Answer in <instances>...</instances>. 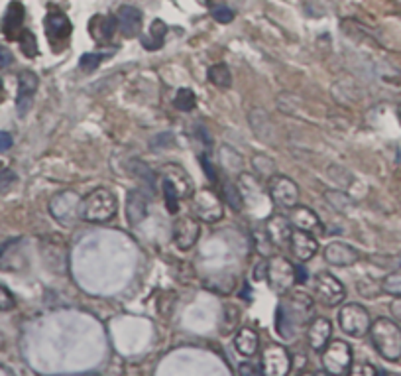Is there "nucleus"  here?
Wrapping results in <instances>:
<instances>
[{"label":"nucleus","mask_w":401,"mask_h":376,"mask_svg":"<svg viewBox=\"0 0 401 376\" xmlns=\"http://www.w3.org/2000/svg\"><path fill=\"white\" fill-rule=\"evenodd\" d=\"M309 309H311V297L303 294H295L288 301H281L276 309V329L279 335L283 339H291L293 333L307 321Z\"/></svg>","instance_id":"1"},{"label":"nucleus","mask_w":401,"mask_h":376,"mask_svg":"<svg viewBox=\"0 0 401 376\" xmlns=\"http://www.w3.org/2000/svg\"><path fill=\"white\" fill-rule=\"evenodd\" d=\"M370 337L372 345L376 347L379 357H384L386 361H400L401 359V327L395 321L388 318H379L370 325Z\"/></svg>","instance_id":"2"},{"label":"nucleus","mask_w":401,"mask_h":376,"mask_svg":"<svg viewBox=\"0 0 401 376\" xmlns=\"http://www.w3.org/2000/svg\"><path fill=\"white\" fill-rule=\"evenodd\" d=\"M116 213H118V201H116V197H114L111 189H104V187L95 189L81 203V217L87 223L102 225V223L114 219Z\"/></svg>","instance_id":"3"},{"label":"nucleus","mask_w":401,"mask_h":376,"mask_svg":"<svg viewBox=\"0 0 401 376\" xmlns=\"http://www.w3.org/2000/svg\"><path fill=\"white\" fill-rule=\"evenodd\" d=\"M338 325L346 335L350 337H364L370 325H372V318L368 313V309L360 304H346L338 311Z\"/></svg>","instance_id":"4"},{"label":"nucleus","mask_w":401,"mask_h":376,"mask_svg":"<svg viewBox=\"0 0 401 376\" xmlns=\"http://www.w3.org/2000/svg\"><path fill=\"white\" fill-rule=\"evenodd\" d=\"M323 366L331 375H348L352 366V349L350 345L340 339L331 341L323 349Z\"/></svg>","instance_id":"5"},{"label":"nucleus","mask_w":401,"mask_h":376,"mask_svg":"<svg viewBox=\"0 0 401 376\" xmlns=\"http://www.w3.org/2000/svg\"><path fill=\"white\" fill-rule=\"evenodd\" d=\"M267 282L276 294H285L290 292L291 285L297 284L295 280V266L283 258V256H272L267 260Z\"/></svg>","instance_id":"6"},{"label":"nucleus","mask_w":401,"mask_h":376,"mask_svg":"<svg viewBox=\"0 0 401 376\" xmlns=\"http://www.w3.org/2000/svg\"><path fill=\"white\" fill-rule=\"evenodd\" d=\"M193 207L195 213L203 223H217L224 215L223 199L214 194L212 189H200L193 194Z\"/></svg>","instance_id":"7"},{"label":"nucleus","mask_w":401,"mask_h":376,"mask_svg":"<svg viewBox=\"0 0 401 376\" xmlns=\"http://www.w3.org/2000/svg\"><path fill=\"white\" fill-rule=\"evenodd\" d=\"M81 199L75 191H61L49 201V213L63 225H73L81 213Z\"/></svg>","instance_id":"8"},{"label":"nucleus","mask_w":401,"mask_h":376,"mask_svg":"<svg viewBox=\"0 0 401 376\" xmlns=\"http://www.w3.org/2000/svg\"><path fill=\"white\" fill-rule=\"evenodd\" d=\"M269 197L278 207L283 209H293L299 201V187L297 183L290 180L288 175H274L269 182Z\"/></svg>","instance_id":"9"},{"label":"nucleus","mask_w":401,"mask_h":376,"mask_svg":"<svg viewBox=\"0 0 401 376\" xmlns=\"http://www.w3.org/2000/svg\"><path fill=\"white\" fill-rule=\"evenodd\" d=\"M315 294H317V297L323 301L324 306L334 308V306L345 301L346 290L343 282L338 278H334L333 274L321 272L317 274V278H315Z\"/></svg>","instance_id":"10"},{"label":"nucleus","mask_w":401,"mask_h":376,"mask_svg":"<svg viewBox=\"0 0 401 376\" xmlns=\"http://www.w3.org/2000/svg\"><path fill=\"white\" fill-rule=\"evenodd\" d=\"M291 370V357L285 347L269 345L262 354V375L285 376Z\"/></svg>","instance_id":"11"},{"label":"nucleus","mask_w":401,"mask_h":376,"mask_svg":"<svg viewBox=\"0 0 401 376\" xmlns=\"http://www.w3.org/2000/svg\"><path fill=\"white\" fill-rule=\"evenodd\" d=\"M40 87V79L38 75L30 71V69H24L18 75V97H16V111H18V116L24 118L26 114L30 113L33 104V95Z\"/></svg>","instance_id":"12"},{"label":"nucleus","mask_w":401,"mask_h":376,"mask_svg":"<svg viewBox=\"0 0 401 376\" xmlns=\"http://www.w3.org/2000/svg\"><path fill=\"white\" fill-rule=\"evenodd\" d=\"M200 235V223L193 217H181L173 225V242L181 251H189L197 244Z\"/></svg>","instance_id":"13"},{"label":"nucleus","mask_w":401,"mask_h":376,"mask_svg":"<svg viewBox=\"0 0 401 376\" xmlns=\"http://www.w3.org/2000/svg\"><path fill=\"white\" fill-rule=\"evenodd\" d=\"M358 258H360V254L356 249L340 240H334L324 249V260L333 266H354Z\"/></svg>","instance_id":"14"},{"label":"nucleus","mask_w":401,"mask_h":376,"mask_svg":"<svg viewBox=\"0 0 401 376\" xmlns=\"http://www.w3.org/2000/svg\"><path fill=\"white\" fill-rule=\"evenodd\" d=\"M290 240H291V251H293V254L299 258L301 263L311 260L313 256L317 254V251H319V242H317V239L313 237L309 230L295 228V230L291 233Z\"/></svg>","instance_id":"15"},{"label":"nucleus","mask_w":401,"mask_h":376,"mask_svg":"<svg viewBox=\"0 0 401 376\" xmlns=\"http://www.w3.org/2000/svg\"><path fill=\"white\" fill-rule=\"evenodd\" d=\"M45 32H47V38H49L52 44L54 42H63L71 36L73 26H71V20L67 18L63 12L52 10L45 16Z\"/></svg>","instance_id":"16"},{"label":"nucleus","mask_w":401,"mask_h":376,"mask_svg":"<svg viewBox=\"0 0 401 376\" xmlns=\"http://www.w3.org/2000/svg\"><path fill=\"white\" fill-rule=\"evenodd\" d=\"M24 16H26L24 6L18 0H14L8 6L6 14H4V18H2V34L6 36L8 40H18V36L24 30Z\"/></svg>","instance_id":"17"},{"label":"nucleus","mask_w":401,"mask_h":376,"mask_svg":"<svg viewBox=\"0 0 401 376\" xmlns=\"http://www.w3.org/2000/svg\"><path fill=\"white\" fill-rule=\"evenodd\" d=\"M291 221L285 217L274 215L272 219H267L266 223V237L269 239L272 244L276 246H285L288 240L291 239Z\"/></svg>","instance_id":"18"},{"label":"nucleus","mask_w":401,"mask_h":376,"mask_svg":"<svg viewBox=\"0 0 401 376\" xmlns=\"http://www.w3.org/2000/svg\"><path fill=\"white\" fill-rule=\"evenodd\" d=\"M118 30L123 32L124 38H136L140 34L142 28V12L134 6H120L118 8Z\"/></svg>","instance_id":"19"},{"label":"nucleus","mask_w":401,"mask_h":376,"mask_svg":"<svg viewBox=\"0 0 401 376\" xmlns=\"http://www.w3.org/2000/svg\"><path fill=\"white\" fill-rule=\"evenodd\" d=\"M331 333H333V323L327 320V318H317L311 321L309 331H307V337H309V345L315 351H323L327 347V343L331 339Z\"/></svg>","instance_id":"20"},{"label":"nucleus","mask_w":401,"mask_h":376,"mask_svg":"<svg viewBox=\"0 0 401 376\" xmlns=\"http://www.w3.org/2000/svg\"><path fill=\"white\" fill-rule=\"evenodd\" d=\"M162 173H164V180L173 183V187L178 189L179 197H191V195H193V182H191L187 171L183 170V168L171 164V166H166V168L162 170Z\"/></svg>","instance_id":"21"},{"label":"nucleus","mask_w":401,"mask_h":376,"mask_svg":"<svg viewBox=\"0 0 401 376\" xmlns=\"http://www.w3.org/2000/svg\"><path fill=\"white\" fill-rule=\"evenodd\" d=\"M89 30L91 34L95 36V40H99V42H109L112 36H114V32L118 30V18H116V16H107V18L95 16L93 22L89 24Z\"/></svg>","instance_id":"22"},{"label":"nucleus","mask_w":401,"mask_h":376,"mask_svg":"<svg viewBox=\"0 0 401 376\" xmlns=\"http://www.w3.org/2000/svg\"><path fill=\"white\" fill-rule=\"evenodd\" d=\"M258 345H260L258 333L250 327H242L234 337V347L242 357H254L258 351Z\"/></svg>","instance_id":"23"},{"label":"nucleus","mask_w":401,"mask_h":376,"mask_svg":"<svg viewBox=\"0 0 401 376\" xmlns=\"http://www.w3.org/2000/svg\"><path fill=\"white\" fill-rule=\"evenodd\" d=\"M148 213V203H146V197L142 191H130L126 197V217H128V223L136 225L140 223Z\"/></svg>","instance_id":"24"},{"label":"nucleus","mask_w":401,"mask_h":376,"mask_svg":"<svg viewBox=\"0 0 401 376\" xmlns=\"http://www.w3.org/2000/svg\"><path fill=\"white\" fill-rule=\"evenodd\" d=\"M291 225L295 228H301V230H313V228L319 227V217L315 211H311L309 207L295 205L291 209L290 215Z\"/></svg>","instance_id":"25"},{"label":"nucleus","mask_w":401,"mask_h":376,"mask_svg":"<svg viewBox=\"0 0 401 376\" xmlns=\"http://www.w3.org/2000/svg\"><path fill=\"white\" fill-rule=\"evenodd\" d=\"M166 34H167V24L164 20L156 18L152 26H150V34L142 38V46L148 49V52H157L162 49L164 44H166Z\"/></svg>","instance_id":"26"},{"label":"nucleus","mask_w":401,"mask_h":376,"mask_svg":"<svg viewBox=\"0 0 401 376\" xmlns=\"http://www.w3.org/2000/svg\"><path fill=\"white\" fill-rule=\"evenodd\" d=\"M209 81L219 89H230L233 87V73L226 63H214L209 69Z\"/></svg>","instance_id":"27"},{"label":"nucleus","mask_w":401,"mask_h":376,"mask_svg":"<svg viewBox=\"0 0 401 376\" xmlns=\"http://www.w3.org/2000/svg\"><path fill=\"white\" fill-rule=\"evenodd\" d=\"M221 162H223L224 170L233 171V173H240L242 166H244L240 154H238L236 150L230 148V146H223V148H221Z\"/></svg>","instance_id":"28"},{"label":"nucleus","mask_w":401,"mask_h":376,"mask_svg":"<svg viewBox=\"0 0 401 376\" xmlns=\"http://www.w3.org/2000/svg\"><path fill=\"white\" fill-rule=\"evenodd\" d=\"M223 191H224V197H226V203L233 207L234 211H242V207H244V199H242L240 189H238L234 183L224 182Z\"/></svg>","instance_id":"29"},{"label":"nucleus","mask_w":401,"mask_h":376,"mask_svg":"<svg viewBox=\"0 0 401 376\" xmlns=\"http://www.w3.org/2000/svg\"><path fill=\"white\" fill-rule=\"evenodd\" d=\"M18 44H20V49L26 57L38 56V40H36L32 30H22L18 36Z\"/></svg>","instance_id":"30"},{"label":"nucleus","mask_w":401,"mask_h":376,"mask_svg":"<svg viewBox=\"0 0 401 376\" xmlns=\"http://www.w3.org/2000/svg\"><path fill=\"white\" fill-rule=\"evenodd\" d=\"M173 104H175V109H179V111L189 113V111L195 109V104H197V97H195V93L191 91V89H179L175 99H173Z\"/></svg>","instance_id":"31"},{"label":"nucleus","mask_w":401,"mask_h":376,"mask_svg":"<svg viewBox=\"0 0 401 376\" xmlns=\"http://www.w3.org/2000/svg\"><path fill=\"white\" fill-rule=\"evenodd\" d=\"M102 59H107V54L87 52V54H83L81 59H79V68H81V71H85V73H93V71H97V68H99Z\"/></svg>","instance_id":"32"},{"label":"nucleus","mask_w":401,"mask_h":376,"mask_svg":"<svg viewBox=\"0 0 401 376\" xmlns=\"http://www.w3.org/2000/svg\"><path fill=\"white\" fill-rule=\"evenodd\" d=\"M162 187H164V195H166L167 213L175 215V213L179 211V194H178V189L173 187V183L167 182V180H164V183H162Z\"/></svg>","instance_id":"33"},{"label":"nucleus","mask_w":401,"mask_h":376,"mask_svg":"<svg viewBox=\"0 0 401 376\" xmlns=\"http://www.w3.org/2000/svg\"><path fill=\"white\" fill-rule=\"evenodd\" d=\"M382 290L393 297H401V272H393L384 278Z\"/></svg>","instance_id":"34"},{"label":"nucleus","mask_w":401,"mask_h":376,"mask_svg":"<svg viewBox=\"0 0 401 376\" xmlns=\"http://www.w3.org/2000/svg\"><path fill=\"white\" fill-rule=\"evenodd\" d=\"M252 164H254V168H256L260 175H266V178L274 175V170H276V168H274V162L266 158V156H256V158L252 160Z\"/></svg>","instance_id":"35"},{"label":"nucleus","mask_w":401,"mask_h":376,"mask_svg":"<svg viewBox=\"0 0 401 376\" xmlns=\"http://www.w3.org/2000/svg\"><path fill=\"white\" fill-rule=\"evenodd\" d=\"M212 18L219 24H228L234 20V12L228 6H224V4H217L212 8Z\"/></svg>","instance_id":"36"},{"label":"nucleus","mask_w":401,"mask_h":376,"mask_svg":"<svg viewBox=\"0 0 401 376\" xmlns=\"http://www.w3.org/2000/svg\"><path fill=\"white\" fill-rule=\"evenodd\" d=\"M16 171L14 170H2L0 171V194H8L12 185L16 183Z\"/></svg>","instance_id":"37"},{"label":"nucleus","mask_w":401,"mask_h":376,"mask_svg":"<svg viewBox=\"0 0 401 376\" xmlns=\"http://www.w3.org/2000/svg\"><path fill=\"white\" fill-rule=\"evenodd\" d=\"M14 308V296L0 284V311H10Z\"/></svg>","instance_id":"38"},{"label":"nucleus","mask_w":401,"mask_h":376,"mask_svg":"<svg viewBox=\"0 0 401 376\" xmlns=\"http://www.w3.org/2000/svg\"><path fill=\"white\" fill-rule=\"evenodd\" d=\"M199 160H200V166H203V170H205V173L209 175V180H211V182H219V178H217V170L212 168V164L209 162V158H207V156H200Z\"/></svg>","instance_id":"39"},{"label":"nucleus","mask_w":401,"mask_h":376,"mask_svg":"<svg viewBox=\"0 0 401 376\" xmlns=\"http://www.w3.org/2000/svg\"><path fill=\"white\" fill-rule=\"evenodd\" d=\"M12 61H14V56H12L10 49L6 46H0V69L12 65Z\"/></svg>","instance_id":"40"},{"label":"nucleus","mask_w":401,"mask_h":376,"mask_svg":"<svg viewBox=\"0 0 401 376\" xmlns=\"http://www.w3.org/2000/svg\"><path fill=\"white\" fill-rule=\"evenodd\" d=\"M238 373H240L242 376H246V375L258 376V375H262V366L258 368L254 363H242V365H240V368H238Z\"/></svg>","instance_id":"41"},{"label":"nucleus","mask_w":401,"mask_h":376,"mask_svg":"<svg viewBox=\"0 0 401 376\" xmlns=\"http://www.w3.org/2000/svg\"><path fill=\"white\" fill-rule=\"evenodd\" d=\"M12 144H14V138H12L10 132H4V130H0V152H6V150H10Z\"/></svg>","instance_id":"42"},{"label":"nucleus","mask_w":401,"mask_h":376,"mask_svg":"<svg viewBox=\"0 0 401 376\" xmlns=\"http://www.w3.org/2000/svg\"><path fill=\"white\" fill-rule=\"evenodd\" d=\"M350 375H354V376H360V375L374 376V375H378V370H376L374 366L362 365V366H356V368H350Z\"/></svg>","instance_id":"43"},{"label":"nucleus","mask_w":401,"mask_h":376,"mask_svg":"<svg viewBox=\"0 0 401 376\" xmlns=\"http://www.w3.org/2000/svg\"><path fill=\"white\" fill-rule=\"evenodd\" d=\"M391 313H393V318H398L401 321V297H398L393 304H391Z\"/></svg>","instance_id":"44"},{"label":"nucleus","mask_w":401,"mask_h":376,"mask_svg":"<svg viewBox=\"0 0 401 376\" xmlns=\"http://www.w3.org/2000/svg\"><path fill=\"white\" fill-rule=\"evenodd\" d=\"M295 280H297L299 284L307 280V270H305L303 266H295Z\"/></svg>","instance_id":"45"},{"label":"nucleus","mask_w":401,"mask_h":376,"mask_svg":"<svg viewBox=\"0 0 401 376\" xmlns=\"http://www.w3.org/2000/svg\"><path fill=\"white\" fill-rule=\"evenodd\" d=\"M2 99H4V83L0 79V103H2Z\"/></svg>","instance_id":"46"},{"label":"nucleus","mask_w":401,"mask_h":376,"mask_svg":"<svg viewBox=\"0 0 401 376\" xmlns=\"http://www.w3.org/2000/svg\"><path fill=\"white\" fill-rule=\"evenodd\" d=\"M400 114H401V104H400Z\"/></svg>","instance_id":"47"}]
</instances>
